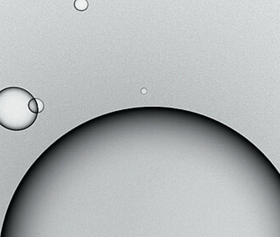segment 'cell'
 I'll return each mask as SVG.
<instances>
[{"label": "cell", "instance_id": "cell-3", "mask_svg": "<svg viewBox=\"0 0 280 237\" xmlns=\"http://www.w3.org/2000/svg\"><path fill=\"white\" fill-rule=\"evenodd\" d=\"M29 108L32 113L39 114V107H38V103H37L36 98H35V97L32 98L31 100L29 101Z\"/></svg>", "mask_w": 280, "mask_h": 237}, {"label": "cell", "instance_id": "cell-2", "mask_svg": "<svg viewBox=\"0 0 280 237\" xmlns=\"http://www.w3.org/2000/svg\"><path fill=\"white\" fill-rule=\"evenodd\" d=\"M74 7L78 11L87 10L88 8V2L86 0H76L74 2Z\"/></svg>", "mask_w": 280, "mask_h": 237}, {"label": "cell", "instance_id": "cell-1", "mask_svg": "<svg viewBox=\"0 0 280 237\" xmlns=\"http://www.w3.org/2000/svg\"><path fill=\"white\" fill-rule=\"evenodd\" d=\"M34 96L19 87H5L0 91V125L12 131L29 129L38 114L32 113L29 103Z\"/></svg>", "mask_w": 280, "mask_h": 237}, {"label": "cell", "instance_id": "cell-5", "mask_svg": "<svg viewBox=\"0 0 280 237\" xmlns=\"http://www.w3.org/2000/svg\"><path fill=\"white\" fill-rule=\"evenodd\" d=\"M145 92H146V89H145V88H143V90H142V93H144Z\"/></svg>", "mask_w": 280, "mask_h": 237}, {"label": "cell", "instance_id": "cell-4", "mask_svg": "<svg viewBox=\"0 0 280 237\" xmlns=\"http://www.w3.org/2000/svg\"><path fill=\"white\" fill-rule=\"evenodd\" d=\"M36 101L38 103V107H39V113H41L45 108V104L43 103V101L41 99H39V98H36Z\"/></svg>", "mask_w": 280, "mask_h": 237}]
</instances>
